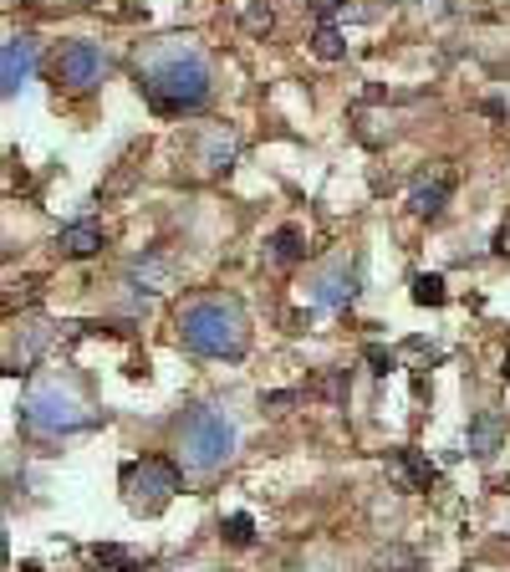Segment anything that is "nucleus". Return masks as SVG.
Instances as JSON below:
<instances>
[{
  "mask_svg": "<svg viewBox=\"0 0 510 572\" xmlns=\"http://www.w3.org/2000/svg\"><path fill=\"white\" fill-rule=\"evenodd\" d=\"M102 72H108V57H102V47H92V41H72V47L57 57V82H62L66 93H87V87H97Z\"/></svg>",
  "mask_w": 510,
  "mask_h": 572,
  "instance_id": "423d86ee",
  "label": "nucleus"
},
{
  "mask_svg": "<svg viewBox=\"0 0 510 572\" xmlns=\"http://www.w3.org/2000/svg\"><path fill=\"white\" fill-rule=\"evenodd\" d=\"M495 251H500V255H510V220L500 225V236H495Z\"/></svg>",
  "mask_w": 510,
  "mask_h": 572,
  "instance_id": "5701e85b",
  "label": "nucleus"
},
{
  "mask_svg": "<svg viewBox=\"0 0 510 572\" xmlns=\"http://www.w3.org/2000/svg\"><path fill=\"white\" fill-rule=\"evenodd\" d=\"M312 5H317V16H321V21H332V11L342 5V0H312Z\"/></svg>",
  "mask_w": 510,
  "mask_h": 572,
  "instance_id": "b1692460",
  "label": "nucleus"
},
{
  "mask_svg": "<svg viewBox=\"0 0 510 572\" xmlns=\"http://www.w3.org/2000/svg\"><path fill=\"white\" fill-rule=\"evenodd\" d=\"M302 255H306V236L296 225H281L271 236V246H266V261H281V266H286V261H302Z\"/></svg>",
  "mask_w": 510,
  "mask_h": 572,
  "instance_id": "2eb2a0df",
  "label": "nucleus"
},
{
  "mask_svg": "<svg viewBox=\"0 0 510 572\" xmlns=\"http://www.w3.org/2000/svg\"><path fill=\"white\" fill-rule=\"evenodd\" d=\"M144 97L148 108L174 118V112H189L209 97V62L184 41H169V47L148 51L144 57Z\"/></svg>",
  "mask_w": 510,
  "mask_h": 572,
  "instance_id": "f257e3e1",
  "label": "nucleus"
},
{
  "mask_svg": "<svg viewBox=\"0 0 510 572\" xmlns=\"http://www.w3.org/2000/svg\"><path fill=\"white\" fill-rule=\"evenodd\" d=\"M123 491H128V506L138 511V516H154L174 501L179 491V465L169 460H128L123 465Z\"/></svg>",
  "mask_w": 510,
  "mask_h": 572,
  "instance_id": "20e7f679",
  "label": "nucleus"
},
{
  "mask_svg": "<svg viewBox=\"0 0 510 572\" xmlns=\"http://www.w3.org/2000/svg\"><path fill=\"white\" fill-rule=\"evenodd\" d=\"M500 373H506V379H510V353H506V368H500Z\"/></svg>",
  "mask_w": 510,
  "mask_h": 572,
  "instance_id": "393cba45",
  "label": "nucleus"
},
{
  "mask_svg": "<svg viewBox=\"0 0 510 572\" xmlns=\"http://www.w3.org/2000/svg\"><path fill=\"white\" fill-rule=\"evenodd\" d=\"M87 562H92L97 572H133V568H138V557L123 552V547H92Z\"/></svg>",
  "mask_w": 510,
  "mask_h": 572,
  "instance_id": "dca6fc26",
  "label": "nucleus"
},
{
  "mask_svg": "<svg viewBox=\"0 0 510 572\" xmlns=\"http://www.w3.org/2000/svg\"><path fill=\"white\" fill-rule=\"evenodd\" d=\"M224 537L235 541V547H245V541L255 537V522L245 516V511H235V516H224Z\"/></svg>",
  "mask_w": 510,
  "mask_h": 572,
  "instance_id": "6ab92c4d",
  "label": "nucleus"
},
{
  "mask_svg": "<svg viewBox=\"0 0 510 572\" xmlns=\"http://www.w3.org/2000/svg\"><path fill=\"white\" fill-rule=\"evenodd\" d=\"M500 445H506V419H500L495 409H479L475 419H470V455L490 460Z\"/></svg>",
  "mask_w": 510,
  "mask_h": 572,
  "instance_id": "9d476101",
  "label": "nucleus"
},
{
  "mask_svg": "<svg viewBox=\"0 0 510 572\" xmlns=\"http://www.w3.org/2000/svg\"><path fill=\"white\" fill-rule=\"evenodd\" d=\"M444 282H439V276H434V271H418L414 276V302L418 307H444Z\"/></svg>",
  "mask_w": 510,
  "mask_h": 572,
  "instance_id": "a211bd4d",
  "label": "nucleus"
},
{
  "mask_svg": "<svg viewBox=\"0 0 510 572\" xmlns=\"http://www.w3.org/2000/svg\"><path fill=\"white\" fill-rule=\"evenodd\" d=\"M138 276H148V286L163 291V286L174 282V266H169V261H148V266H138Z\"/></svg>",
  "mask_w": 510,
  "mask_h": 572,
  "instance_id": "aec40b11",
  "label": "nucleus"
},
{
  "mask_svg": "<svg viewBox=\"0 0 510 572\" xmlns=\"http://www.w3.org/2000/svg\"><path fill=\"white\" fill-rule=\"evenodd\" d=\"M235 450V425L215 409H189L179 425V460L189 470H220Z\"/></svg>",
  "mask_w": 510,
  "mask_h": 572,
  "instance_id": "7ed1b4c3",
  "label": "nucleus"
},
{
  "mask_svg": "<svg viewBox=\"0 0 510 572\" xmlns=\"http://www.w3.org/2000/svg\"><path fill=\"white\" fill-rule=\"evenodd\" d=\"M312 51H317L321 62H337V57L347 51V41H342V31H337L332 21H321V26H317V36H312Z\"/></svg>",
  "mask_w": 510,
  "mask_h": 572,
  "instance_id": "f3484780",
  "label": "nucleus"
},
{
  "mask_svg": "<svg viewBox=\"0 0 510 572\" xmlns=\"http://www.w3.org/2000/svg\"><path fill=\"white\" fill-rule=\"evenodd\" d=\"M393 476H399L409 491H429L434 480H439V470H434V460L424 455V450H399V460H393Z\"/></svg>",
  "mask_w": 510,
  "mask_h": 572,
  "instance_id": "9b49d317",
  "label": "nucleus"
},
{
  "mask_svg": "<svg viewBox=\"0 0 510 572\" xmlns=\"http://www.w3.org/2000/svg\"><path fill=\"white\" fill-rule=\"evenodd\" d=\"M31 67H36V41L31 36H11V41L0 47V93L16 97L21 82L31 77Z\"/></svg>",
  "mask_w": 510,
  "mask_h": 572,
  "instance_id": "0eeeda50",
  "label": "nucleus"
},
{
  "mask_svg": "<svg viewBox=\"0 0 510 572\" xmlns=\"http://www.w3.org/2000/svg\"><path fill=\"white\" fill-rule=\"evenodd\" d=\"M21 414H26V425L41 429V434H66V429L87 425L82 398L72 394V389H62V383H41V389H31L26 404H21Z\"/></svg>",
  "mask_w": 510,
  "mask_h": 572,
  "instance_id": "39448f33",
  "label": "nucleus"
},
{
  "mask_svg": "<svg viewBox=\"0 0 510 572\" xmlns=\"http://www.w3.org/2000/svg\"><path fill=\"white\" fill-rule=\"evenodd\" d=\"M21 333H11V348H5V373H26L36 363V353L47 348V322H16Z\"/></svg>",
  "mask_w": 510,
  "mask_h": 572,
  "instance_id": "6e6552de",
  "label": "nucleus"
},
{
  "mask_svg": "<svg viewBox=\"0 0 510 572\" xmlns=\"http://www.w3.org/2000/svg\"><path fill=\"white\" fill-rule=\"evenodd\" d=\"M235 133H224V128H205L199 133V164L205 169H230L235 164Z\"/></svg>",
  "mask_w": 510,
  "mask_h": 572,
  "instance_id": "f8f14e48",
  "label": "nucleus"
},
{
  "mask_svg": "<svg viewBox=\"0 0 510 572\" xmlns=\"http://www.w3.org/2000/svg\"><path fill=\"white\" fill-rule=\"evenodd\" d=\"M245 31H271V5H245Z\"/></svg>",
  "mask_w": 510,
  "mask_h": 572,
  "instance_id": "412c9836",
  "label": "nucleus"
},
{
  "mask_svg": "<svg viewBox=\"0 0 510 572\" xmlns=\"http://www.w3.org/2000/svg\"><path fill=\"white\" fill-rule=\"evenodd\" d=\"M179 337L189 353H205V358H240L251 333L235 297H194L179 312Z\"/></svg>",
  "mask_w": 510,
  "mask_h": 572,
  "instance_id": "f03ea898",
  "label": "nucleus"
},
{
  "mask_svg": "<svg viewBox=\"0 0 510 572\" xmlns=\"http://www.w3.org/2000/svg\"><path fill=\"white\" fill-rule=\"evenodd\" d=\"M449 194H454V179L439 174V179H429V184H418L414 200H409V210H414L418 220H434V215L449 205Z\"/></svg>",
  "mask_w": 510,
  "mask_h": 572,
  "instance_id": "ddd939ff",
  "label": "nucleus"
},
{
  "mask_svg": "<svg viewBox=\"0 0 510 572\" xmlns=\"http://www.w3.org/2000/svg\"><path fill=\"white\" fill-rule=\"evenodd\" d=\"M102 251V230H97L92 220H77L62 230V255H72V261H87V255Z\"/></svg>",
  "mask_w": 510,
  "mask_h": 572,
  "instance_id": "4468645a",
  "label": "nucleus"
},
{
  "mask_svg": "<svg viewBox=\"0 0 510 572\" xmlns=\"http://www.w3.org/2000/svg\"><path fill=\"white\" fill-rule=\"evenodd\" d=\"M367 363H373V373H388V368H393V353H382L378 343H373V348H367Z\"/></svg>",
  "mask_w": 510,
  "mask_h": 572,
  "instance_id": "4be33fe9",
  "label": "nucleus"
},
{
  "mask_svg": "<svg viewBox=\"0 0 510 572\" xmlns=\"http://www.w3.org/2000/svg\"><path fill=\"white\" fill-rule=\"evenodd\" d=\"M352 291H357V286H352V266L337 261L332 271H321L317 282H312V302L317 307H342V302H352Z\"/></svg>",
  "mask_w": 510,
  "mask_h": 572,
  "instance_id": "1a4fd4ad",
  "label": "nucleus"
}]
</instances>
